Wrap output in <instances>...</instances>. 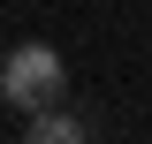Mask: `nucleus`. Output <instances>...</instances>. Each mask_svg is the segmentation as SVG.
<instances>
[{
  "instance_id": "1",
  "label": "nucleus",
  "mask_w": 152,
  "mask_h": 144,
  "mask_svg": "<svg viewBox=\"0 0 152 144\" xmlns=\"http://www.w3.org/2000/svg\"><path fill=\"white\" fill-rule=\"evenodd\" d=\"M0 91H8L15 114H38V106H53L61 91H69V61H61L53 46H8V61H0Z\"/></svg>"
},
{
  "instance_id": "2",
  "label": "nucleus",
  "mask_w": 152,
  "mask_h": 144,
  "mask_svg": "<svg viewBox=\"0 0 152 144\" xmlns=\"http://www.w3.org/2000/svg\"><path fill=\"white\" fill-rule=\"evenodd\" d=\"M76 137H84V114H69L61 99L31 114V144H76Z\"/></svg>"
}]
</instances>
